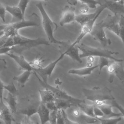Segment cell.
I'll use <instances>...</instances> for the list:
<instances>
[{
  "instance_id": "1",
  "label": "cell",
  "mask_w": 124,
  "mask_h": 124,
  "mask_svg": "<svg viewBox=\"0 0 124 124\" xmlns=\"http://www.w3.org/2000/svg\"><path fill=\"white\" fill-rule=\"evenodd\" d=\"M40 45H49L47 40L44 38L31 39L21 35L19 33L12 37L7 39L3 47H13L12 50L20 53L25 50Z\"/></svg>"
},
{
  "instance_id": "2",
  "label": "cell",
  "mask_w": 124,
  "mask_h": 124,
  "mask_svg": "<svg viewBox=\"0 0 124 124\" xmlns=\"http://www.w3.org/2000/svg\"><path fill=\"white\" fill-rule=\"evenodd\" d=\"M40 24V18L36 14L33 13L28 19L0 25V31H2L3 36L12 37L18 33V31L22 28L30 27H38Z\"/></svg>"
},
{
  "instance_id": "3",
  "label": "cell",
  "mask_w": 124,
  "mask_h": 124,
  "mask_svg": "<svg viewBox=\"0 0 124 124\" xmlns=\"http://www.w3.org/2000/svg\"><path fill=\"white\" fill-rule=\"evenodd\" d=\"M82 92L87 100L97 107L107 104V101H112L115 99L111 91L106 87L95 86L91 89L83 88Z\"/></svg>"
},
{
  "instance_id": "4",
  "label": "cell",
  "mask_w": 124,
  "mask_h": 124,
  "mask_svg": "<svg viewBox=\"0 0 124 124\" xmlns=\"http://www.w3.org/2000/svg\"><path fill=\"white\" fill-rule=\"evenodd\" d=\"M36 6L41 15V24L49 42L58 44L60 46H64L67 44L69 43L68 41H60L56 39L54 37V33L57 29L58 26L50 18L46 11L42 2L39 1L36 3Z\"/></svg>"
},
{
  "instance_id": "5",
  "label": "cell",
  "mask_w": 124,
  "mask_h": 124,
  "mask_svg": "<svg viewBox=\"0 0 124 124\" xmlns=\"http://www.w3.org/2000/svg\"><path fill=\"white\" fill-rule=\"evenodd\" d=\"M78 46L79 50L81 51V53L80 54L81 59L89 56H98L110 59L113 61L117 62H123L124 61V59L116 58L113 56L114 55L118 54V52L111 51L106 49L92 47L84 43H81Z\"/></svg>"
},
{
  "instance_id": "6",
  "label": "cell",
  "mask_w": 124,
  "mask_h": 124,
  "mask_svg": "<svg viewBox=\"0 0 124 124\" xmlns=\"http://www.w3.org/2000/svg\"><path fill=\"white\" fill-rule=\"evenodd\" d=\"M33 73L34 74L39 82L44 88L48 89L52 92L55 97V99H60L69 101L74 104V106L76 107H78V105L81 103L85 102V101L84 100L77 98L70 95L65 91L59 88L58 87L52 86L48 84L47 82L46 83L44 82L35 72L33 71Z\"/></svg>"
},
{
  "instance_id": "7",
  "label": "cell",
  "mask_w": 124,
  "mask_h": 124,
  "mask_svg": "<svg viewBox=\"0 0 124 124\" xmlns=\"http://www.w3.org/2000/svg\"><path fill=\"white\" fill-rule=\"evenodd\" d=\"M104 29L103 20H102L94 24L90 34L94 40L99 42L103 46L105 47L111 45L112 42L109 38L106 36Z\"/></svg>"
},
{
  "instance_id": "8",
  "label": "cell",
  "mask_w": 124,
  "mask_h": 124,
  "mask_svg": "<svg viewBox=\"0 0 124 124\" xmlns=\"http://www.w3.org/2000/svg\"><path fill=\"white\" fill-rule=\"evenodd\" d=\"M64 55L65 54L63 53H62L60 56L56 60L50 62L46 67L39 68L34 67L33 71L35 72L44 82L47 83V78L51 75L56 66L63 58Z\"/></svg>"
},
{
  "instance_id": "9",
  "label": "cell",
  "mask_w": 124,
  "mask_h": 124,
  "mask_svg": "<svg viewBox=\"0 0 124 124\" xmlns=\"http://www.w3.org/2000/svg\"><path fill=\"white\" fill-rule=\"evenodd\" d=\"M106 8L105 5L103 3H102L100 6L98 7V13L96 15V16L94 17L93 19L91 21L88 22V23L84 24L83 26H82L80 32L79 33V35L77 37L76 41L73 43L72 44H71V46H76L79 43V42L81 41V40L87 34L90 33L91 31L93 30V26L94 25V23L96 21V20L97 19L98 17L100 15V14L102 13V12Z\"/></svg>"
},
{
  "instance_id": "10",
  "label": "cell",
  "mask_w": 124,
  "mask_h": 124,
  "mask_svg": "<svg viewBox=\"0 0 124 124\" xmlns=\"http://www.w3.org/2000/svg\"><path fill=\"white\" fill-rule=\"evenodd\" d=\"M123 62L113 61L109 64L107 68L108 72L109 74V81H113L114 77L116 76L120 80L124 82V69Z\"/></svg>"
},
{
  "instance_id": "11",
  "label": "cell",
  "mask_w": 124,
  "mask_h": 124,
  "mask_svg": "<svg viewBox=\"0 0 124 124\" xmlns=\"http://www.w3.org/2000/svg\"><path fill=\"white\" fill-rule=\"evenodd\" d=\"M103 3L114 16L117 14H124V0H104Z\"/></svg>"
},
{
  "instance_id": "12",
  "label": "cell",
  "mask_w": 124,
  "mask_h": 124,
  "mask_svg": "<svg viewBox=\"0 0 124 124\" xmlns=\"http://www.w3.org/2000/svg\"><path fill=\"white\" fill-rule=\"evenodd\" d=\"M76 15L75 13V9L72 7L66 6L64 7L59 21L60 25L62 26L75 21Z\"/></svg>"
},
{
  "instance_id": "13",
  "label": "cell",
  "mask_w": 124,
  "mask_h": 124,
  "mask_svg": "<svg viewBox=\"0 0 124 124\" xmlns=\"http://www.w3.org/2000/svg\"><path fill=\"white\" fill-rule=\"evenodd\" d=\"M9 57L11 58L18 64L20 69L24 71H33V67L29 63L25 58L22 55H17L13 53H8L7 54Z\"/></svg>"
},
{
  "instance_id": "14",
  "label": "cell",
  "mask_w": 124,
  "mask_h": 124,
  "mask_svg": "<svg viewBox=\"0 0 124 124\" xmlns=\"http://www.w3.org/2000/svg\"><path fill=\"white\" fill-rule=\"evenodd\" d=\"M65 47L64 50L62 53H63L65 55L69 56L71 59L75 61L80 63L82 62V61L80 57V54L79 52V49L78 46H72L69 44V43L66 45L62 46Z\"/></svg>"
},
{
  "instance_id": "15",
  "label": "cell",
  "mask_w": 124,
  "mask_h": 124,
  "mask_svg": "<svg viewBox=\"0 0 124 124\" xmlns=\"http://www.w3.org/2000/svg\"><path fill=\"white\" fill-rule=\"evenodd\" d=\"M103 20L105 29L107 28L119 37V25L118 23H115L113 16L111 15H108L106 19Z\"/></svg>"
},
{
  "instance_id": "16",
  "label": "cell",
  "mask_w": 124,
  "mask_h": 124,
  "mask_svg": "<svg viewBox=\"0 0 124 124\" xmlns=\"http://www.w3.org/2000/svg\"><path fill=\"white\" fill-rule=\"evenodd\" d=\"M37 113L39 115L41 124H46L49 121L50 111L44 104L40 103L39 104Z\"/></svg>"
},
{
  "instance_id": "17",
  "label": "cell",
  "mask_w": 124,
  "mask_h": 124,
  "mask_svg": "<svg viewBox=\"0 0 124 124\" xmlns=\"http://www.w3.org/2000/svg\"><path fill=\"white\" fill-rule=\"evenodd\" d=\"M11 111L4 103L0 105V120L4 122L5 124H12L14 120L11 114Z\"/></svg>"
},
{
  "instance_id": "18",
  "label": "cell",
  "mask_w": 124,
  "mask_h": 124,
  "mask_svg": "<svg viewBox=\"0 0 124 124\" xmlns=\"http://www.w3.org/2000/svg\"><path fill=\"white\" fill-rule=\"evenodd\" d=\"M97 67H98V65L87 66L85 67L81 68L70 69L68 72L70 74L75 75L78 76H86L91 75L92 72Z\"/></svg>"
},
{
  "instance_id": "19",
  "label": "cell",
  "mask_w": 124,
  "mask_h": 124,
  "mask_svg": "<svg viewBox=\"0 0 124 124\" xmlns=\"http://www.w3.org/2000/svg\"><path fill=\"white\" fill-rule=\"evenodd\" d=\"M104 114L103 118H112L115 117H122V114L120 112L116 113L112 110V106L110 104H106L101 106L98 107Z\"/></svg>"
},
{
  "instance_id": "20",
  "label": "cell",
  "mask_w": 124,
  "mask_h": 124,
  "mask_svg": "<svg viewBox=\"0 0 124 124\" xmlns=\"http://www.w3.org/2000/svg\"><path fill=\"white\" fill-rule=\"evenodd\" d=\"M16 96L8 93L6 97H3L4 101L7 104V107L11 111V113H16L17 110V101Z\"/></svg>"
},
{
  "instance_id": "21",
  "label": "cell",
  "mask_w": 124,
  "mask_h": 124,
  "mask_svg": "<svg viewBox=\"0 0 124 124\" xmlns=\"http://www.w3.org/2000/svg\"><path fill=\"white\" fill-rule=\"evenodd\" d=\"M98 8L97 11L91 14H79L76 16L75 21L79 24L81 26L84 24L88 23V22L91 21L94 17L96 16L98 13Z\"/></svg>"
},
{
  "instance_id": "22",
  "label": "cell",
  "mask_w": 124,
  "mask_h": 124,
  "mask_svg": "<svg viewBox=\"0 0 124 124\" xmlns=\"http://www.w3.org/2000/svg\"><path fill=\"white\" fill-rule=\"evenodd\" d=\"M6 12L9 13L13 17L17 20V21H21L25 19L24 16L17 6L6 5L5 6Z\"/></svg>"
},
{
  "instance_id": "23",
  "label": "cell",
  "mask_w": 124,
  "mask_h": 124,
  "mask_svg": "<svg viewBox=\"0 0 124 124\" xmlns=\"http://www.w3.org/2000/svg\"><path fill=\"white\" fill-rule=\"evenodd\" d=\"M39 93L40 97V103L46 104L48 102L54 101L55 97L52 92L46 89L44 90H39Z\"/></svg>"
},
{
  "instance_id": "24",
  "label": "cell",
  "mask_w": 124,
  "mask_h": 124,
  "mask_svg": "<svg viewBox=\"0 0 124 124\" xmlns=\"http://www.w3.org/2000/svg\"><path fill=\"white\" fill-rule=\"evenodd\" d=\"M32 73H33V71H24V72L19 75L14 76L13 79L17 82L19 86L24 87L26 82L29 80Z\"/></svg>"
},
{
  "instance_id": "25",
  "label": "cell",
  "mask_w": 124,
  "mask_h": 124,
  "mask_svg": "<svg viewBox=\"0 0 124 124\" xmlns=\"http://www.w3.org/2000/svg\"><path fill=\"white\" fill-rule=\"evenodd\" d=\"M78 107L80 109V110L86 115L95 118L93 114V107L94 105L93 104L89 105L85 103H82L79 104Z\"/></svg>"
},
{
  "instance_id": "26",
  "label": "cell",
  "mask_w": 124,
  "mask_h": 124,
  "mask_svg": "<svg viewBox=\"0 0 124 124\" xmlns=\"http://www.w3.org/2000/svg\"><path fill=\"white\" fill-rule=\"evenodd\" d=\"M54 103L57 110L60 109L65 110L68 108L74 106V104L70 101L63 99H55L54 100Z\"/></svg>"
},
{
  "instance_id": "27",
  "label": "cell",
  "mask_w": 124,
  "mask_h": 124,
  "mask_svg": "<svg viewBox=\"0 0 124 124\" xmlns=\"http://www.w3.org/2000/svg\"><path fill=\"white\" fill-rule=\"evenodd\" d=\"M100 124H118L122 120V117L112 118H97Z\"/></svg>"
},
{
  "instance_id": "28",
  "label": "cell",
  "mask_w": 124,
  "mask_h": 124,
  "mask_svg": "<svg viewBox=\"0 0 124 124\" xmlns=\"http://www.w3.org/2000/svg\"><path fill=\"white\" fill-rule=\"evenodd\" d=\"M119 25V37L121 39L124 46V16L121 15L118 23Z\"/></svg>"
},
{
  "instance_id": "29",
  "label": "cell",
  "mask_w": 124,
  "mask_h": 124,
  "mask_svg": "<svg viewBox=\"0 0 124 124\" xmlns=\"http://www.w3.org/2000/svg\"><path fill=\"white\" fill-rule=\"evenodd\" d=\"M38 107L35 108L34 107H30L25 109H23L20 110V113L26 115V116L30 118L32 115L37 112Z\"/></svg>"
},
{
  "instance_id": "30",
  "label": "cell",
  "mask_w": 124,
  "mask_h": 124,
  "mask_svg": "<svg viewBox=\"0 0 124 124\" xmlns=\"http://www.w3.org/2000/svg\"><path fill=\"white\" fill-rule=\"evenodd\" d=\"M81 3L86 4L88 6L89 8L96 9L97 8V5L99 4L100 5L102 4L101 2L99 0H82L78 1Z\"/></svg>"
},
{
  "instance_id": "31",
  "label": "cell",
  "mask_w": 124,
  "mask_h": 124,
  "mask_svg": "<svg viewBox=\"0 0 124 124\" xmlns=\"http://www.w3.org/2000/svg\"><path fill=\"white\" fill-rule=\"evenodd\" d=\"M109 62L108 59L105 57H99L98 60V68H99V75L100 74L102 68L105 66L108 67L109 65Z\"/></svg>"
},
{
  "instance_id": "32",
  "label": "cell",
  "mask_w": 124,
  "mask_h": 124,
  "mask_svg": "<svg viewBox=\"0 0 124 124\" xmlns=\"http://www.w3.org/2000/svg\"><path fill=\"white\" fill-rule=\"evenodd\" d=\"M4 89L7 90L8 91V93H10L16 96L18 93V91L13 82H11L7 85H5Z\"/></svg>"
},
{
  "instance_id": "33",
  "label": "cell",
  "mask_w": 124,
  "mask_h": 124,
  "mask_svg": "<svg viewBox=\"0 0 124 124\" xmlns=\"http://www.w3.org/2000/svg\"><path fill=\"white\" fill-rule=\"evenodd\" d=\"M30 2L29 0H21L18 2L17 4V6L20 9V11H21L23 15L24 16L25 14V11L28 3Z\"/></svg>"
},
{
  "instance_id": "34",
  "label": "cell",
  "mask_w": 124,
  "mask_h": 124,
  "mask_svg": "<svg viewBox=\"0 0 124 124\" xmlns=\"http://www.w3.org/2000/svg\"><path fill=\"white\" fill-rule=\"evenodd\" d=\"M57 124H65V119L62 110H58L57 112Z\"/></svg>"
},
{
  "instance_id": "35",
  "label": "cell",
  "mask_w": 124,
  "mask_h": 124,
  "mask_svg": "<svg viewBox=\"0 0 124 124\" xmlns=\"http://www.w3.org/2000/svg\"><path fill=\"white\" fill-rule=\"evenodd\" d=\"M111 105L113 107L116 108L120 111L121 114H122V116L123 117H124V108L120 104H119L115 99L112 100L111 103Z\"/></svg>"
},
{
  "instance_id": "36",
  "label": "cell",
  "mask_w": 124,
  "mask_h": 124,
  "mask_svg": "<svg viewBox=\"0 0 124 124\" xmlns=\"http://www.w3.org/2000/svg\"><path fill=\"white\" fill-rule=\"evenodd\" d=\"M6 10L5 6H3L0 2V19L3 22H5L6 21Z\"/></svg>"
},
{
  "instance_id": "37",
  "label": "cell",
  "mask_w": 124,
  "mask_h": 124,
  "mask_svg": "<svg viewBox=\"0 0 124 124\" xmlns=\"http://www.w3.org/2000/svg\"><path fill=\"white\" fill-rule=\"evenodd\" d=\"M93 114L96 118H100L104 116V114L101 109L95 105H94L93 107Z\"/></svg>"
},
{
  "instance_id": "38",
  "label": "cell",
  "mask_w": 124,
  "mask_h": 124,
  "mask_svg": "<svg viewBox=\"0 0 124 124\" xmlns=\"http://www.w3.org/2000/svg\"><path fill=\"white\" fill-rule=\"evenodd\" d=\"M57 112V110L50 111V120L49 121L50 124H57V122H56Z\"/></svg>"
},
{
  "instance_id": "39",
  "label": "cell",
  "mask_w": 124,
  "mask_h": 124,
  "mask_svg": "<svg viewBox=\"0 0 124 124\" xmlns=\"http://www.w3.org/2000/svg\"><path fill=\"white\" fill-rule=\"evenodd\" d=\"M46 106V107L50 111H57L58 110L57 109V108L56 107L55 103H54V101H52V102H48L46 104H45Z\"/></svg>"
},
{
  "instance_id": "40",
  "label": "cell",
  "mask_w": 124,
  "mask_h": 124,
  "mask_svg": "<svg viewBox=\"0 0 124 124\" xmlns=\"http://www.w3.org/2000/svg\"><path fill=\"white\" fill-rule=\"evenodd\" d=\"M4 86L3 82L2 81L1 79L0 78V104L3 103V91L4 90Z\"/></svg>"
},
{
  "instance_id": "41",
  "label": "cell",
  "mask_w": 124,
  "mask_h": 124,
  "mask_svg": "<svg viewBox=\"0 0 124 124\" xmlns=\"http://www.w3.org/2000/svg\"><path fill=\"white\" fill-rule=\"evenodd\" d=\"M13 47H0V54H6L9 53L11 50H12Z\"/></svg>"
},
{
  "instance_id": "42",
  "label": "cell",
  "mask_w": 124,
  "mask_h": 124,
  "mask_svg": "<svg viewBox=\"0 0 124 124\" xmlns=\"http://www.w3.org/2000/svg\"><path fill=\"white\" fill-rule=\"evenodd\" d=\"M82 5L81 6V7L80 8V12L81 13V14H87V13L88 12V11L89 10V8L88 7V6L87 5H86L85 4L83 3H81Z\"/></svg>"
},
{
  "instance_id": "43",
  "label": "cell",
  "mask_w": 124,
  "mask_h": 124,
  "mask_svg": "<svg viewBox=\"0 0 124 124\" xmlns=\"http://www.w3.org/2000/svg\"><path fill=\"white\" fill-rule=\"evenodd\" d=\"M6 68V62L5 60L0 59V71Z\"/></svg>"
},
{
  "instance_id": "44",
  "label": "cell",
  "mask_w": 124,
  "mask_h": 124,
  "mask_svg": "<svg viewBox=\"0 0 124 124\" xmlns=\"http://www.w3.org/2000/svg\"><path fill=\"white\" fill-rule=\"evenodd\" d=\"M21 124H32L30 118L25 116L21 121Z\"/></svg>"
},
{
  "instance_id": "45",
  "label": "cell",
  "mask_w": 124,
  "mask_h": 124,
  "mask_svg": "<svg viewBox=\"0 0 124 124\" xmlns=\"http://www.w3.org/2000/svg\"><path fill=\"white\" fill-rule=\"evenodd\" d=\"M87 62H88V64H91L94 61V57L93 56H89L87 57Z\"/></svg>"
},
{
  "instance_id": "46",
  "label": "cell",
  "mask_w": 124,
  "mask_h": 124,
  "mask_svg": "<svg viewBox=\"0 0 124 124\" xmlns=\"http://www.w3.org/2000/svg\"><path fill=\"white\" fill-rule=\"evenodd\" d=\"M78 2V1H68V2H69L70 4L74 5H76Z\"/></svg>"
},
{
  "instance_id": "47",
  "label": "cell",
  "mask_w": 124,
  "mask_h": 124,
  "mask_svg": "<svg viewBox=\"0 0 124 124\" xmlns=\"http://www.w3.org/2000/svg\"><path fill=\"white\" fill-rule=\"evenodd\" d=\"M3 35V33L2 31H0V37H1Z\"/></svg>"
},
{
  "instance_id": "48",
  "label": "cell",
  "mask_w": 124,
  "mask_h": 124,
  "mask_svg": "<svg viewBox=\"0 0 124 124\" xmlns=\"http://www.w3.org/2000/svg\"><path fill=\"white\" fill-rule=\"evenodd\" d=\"M35 124H39V123L38 122H37L35 123Z\"/></svg>"
},
{
  "instance_id": "49",
  "label": "cell",
  "mask_w": 124,
  "mask_h": 124,
  "mask_svg": "<svg viewBox=\"0 0 124 124\" xmlns=\"http://www.w3.org/2000/svg\"><path fill=\"white\" fill-rule=\"evenodd\" d=\"M65 124H68L66 121H65Z\"/></svg>"
},
{
  "instance_id": "50",
  "label": "cell",
  "mask_w": 124,
  "mask_h": 124,
  "mask_svg": "<svg viewBox=\"0 0 124 124\" xmlns=\"http://www.w3.org/2000/svg\"><path fill=\"white\" fill-rule=\"evenodd\" d=\"M0 124H2V123H1L0 121Z\"/></svg>"
},
{
  "instance_id": "51",
  "label": "cell",
  "mask_w": 124,
  "mask_h": 124,
  "mask_svg": "<svg viewBox=\"0 0 124 124\" xmlns=\"http://www.w3.org/2000/svg\"></svg>"
},
{
  "instance_id": "52",
  "label": "cell",
  "mask_w": 124,
  "mask_h": 124,
  "mask_svg": "<svg viewBox=\"0 0 124 124\" xmlns=\"http://www.w3.org/2000/svg\"></svg>"
}]
</instances>
